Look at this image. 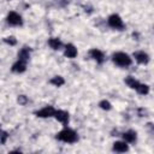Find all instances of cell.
Returning <instances> with one entry per match:
<instances>
[{
  "instance_id": "44dd1931",
  "label": "cell",
  "mask_w": 154,
  "mask_h": 154,
  "mask_svg": "<svg viewBox=\"0 0 154 154\" xmlns=\"http://www.w3.org/2000/svg\"><path fill=\"white\" fill-rule=\"evenodd\" d=\"M0 136H1V144L4 146V144L6 143V141H7V138H8V132H7V131H5V130H2Z\"/></svg>"
},
{
  "instance_id": "6da1fadb",
  "label": "cell",
  "mask_w": 154,
  "mask_h": 154,
  "mask_svg": "<svg viewBox=\"0 0 154 154\" xmlns=\"http://www.w3.org/2000/svg\"><path fill=\"white\" fill-rule=\"evenodd\" d=\"M57 140L61 141V142H65V143H75L78 141V135L75 130L65 126L64 129H61L58 134H57Z\"/></svg>"
},
{
  "instance_id": "7a4b0ae2",
  "label": "cell",
  "mask_w": 154,
  "mask_h": 154,
  "mask_svg": "<svg viewBox=\"0 0 154 154\" xmlns=\"http://www.w3.org/2000/svg\"><path fill=\"white\" fill-rule=\"evenodd\" d=\"M112 61L119 67H129L132 64V58L125 52H116L112 54Z\"/></svg>"
},
{
  "instance_id": "2e32d148",
  "label": "cell",
  "mask_w": 154,
  "mask_h": 154,
  "mask_svg": "<svg viewBox=\"0 0 154 154\" xmlns=\"http://www.w3.org/2000/svg\"><path fill=\"white\" fill-rule=\"evenodd\" d=\"M49 83L52 85H54V87H61V85L65 84V79L61 76H54V77H52L49 79Z\"/></svg>"
},
{
  "instance_id": "ffe728a7",
  "label": "cell",
  "mask_w": 154,
  "mask_h": 154,
  "mask_svg": "<svg viewBox=\"0 0 154 154\" xmlns=\"http://www.w3.org/2000/svg\"><path fill=\"white\" fill-rule=\"evenodd\" d=\"M17 102H18L19 105L24 106V105L28 103V97H26L25 95H18V97H17Z\"/></svg>"
},
{
  "instance_id": "e0dca14e",
  "label": "cell",
  "mask_w": 154,
  "mask_h": 154,
  "mask_svg": "<svg viewBox=\"0 0 154 154\" xmlns=\"http://www.w3.org/2000/svg\"><path fill=\"white\" fill-rule=\"evenodd\" d=\"M140 95H147L148 93H149V85L148 84H144V83H141L140 82V84H138V87L135 89Z\"/></svg>"
},
{
  "instance_id": "ac0fdd59",
  "label": "cell",
  "mask_w": 154,
  "mask_h": 154,
  "mask_svg": "<svg viewBox=\"0 0 154 154\" xmlns=\"http://www.w3.org/2000/svg\"><path fill=\"white\" fill-rule=\"evenodd\" d=\"M99 106H100V108L103 109V111H109V109L112 108V103H111L108 100H101V101L99 102Z\"/></svg>"
},
{
  "instance_id": "9c48e42d",
  "label": "cell",
  "mask_w": 154,
  "mask_h": 154,
  "mask_svg": "<svg viewBox=\"0 0 154 154\" xmlns=\"http://www.w3.org/2000/svg\"><path fill=\"white\" fill-rule=\"evenodd\" d=\"M112 150L116 152V153H125V152L129 150V143L125 142L124 140H122V141H116V142H113Z\"/></svg>"
},
{
  "instance_id": "7402d4cb",
  "label": "cell",
  "mask_w": 154,
  "mask_h": 154,
  "mask_svg": "<svg viewBox=\"0 0 154 154\" xmlns=\"http://www.w3.org/2000/svg\"><path fill=\"white\" fill-rule=\"evenodd\" d=\"M6 1H11V0H6Z\"/></svg>"
},
{
  "instance_id": "5b68a950",
  "label": "cell",
  "mask_w": 154,
  "mask_h": 154,
  "mask_svg": "<svg viewBox=\"0 0 154 154\" xmlns=\"http://www.w3.org/2000/svg\"><path fill=\"white\" fill-rule=\"evenodd\" d=\"M55 111H57V109H55L53 106L47 105V106L42 107L41 109L36 111V112H35V116L38 117V118H51V117H54Z\"/></svg>"
},
{
  "instance_id": "ba28073f",
  "label": "cell",
  "mask_w": 154,
  "mask_h": 154,
  "mask_svg": "<svg viewBox=\"0 0 154 154\" xmlns=\"http://www.w3.org/2000/svg\"><path fill=\"white\" fill-rule=\"evenodd\" d=\"M89 55H90V58H91L93 60H95L97 64H102V63L105 61V54H103V52H102L101 49H99V48H91V49L89 51Z\"/></svg>"
},
{
  "instance_id": "30bf717a",
  "label": "cell",
  "mask_w": 154,
  "mask_h": 154,
  "mask_svg": "<svg viewBox=\"0 0 154 154\" xmlns=\"http://www.w3.org/2000/svg\"><path fill=\"white\" fill-rule=\"evenodd\" d=\"M77 54H78V51H77V48H76L75 45H72V43L65 45V47H64V55H65L66 58L73 59V58L77 57Z\"/></svg>"
},
{
  "instance_id": "277c9868",
  "label": "cell",
  "mask_w": 154,
  "mask_h": 154,
  "mask_svg": "<svg viewBox=\"0 0 154 154\" xmlns=\"http://www.w3.org/2000/svg\"><path fill=\"white\" fill-rule=\"evenodd\" d=\"M6 22L12 25V26H22L23 25V18L19 13L14 12V11H11L7 13V17H6Z\"/></svg>"
},
{
  "instance_id": "d6986e66",
  "label": "cell",
  "mask_w": 154,
  "mask_h": 154,
  "mask_svg": "<svg viewBox=\"0 0 154 154\" xmlns=\"http://www.w3.org/2000/svg\"><path fill=\"white\" fill-rule=\"evenodd\" d=\"M4 42L7 43V45H10V46H16L17 45V40H16L14 36H7V37H5L4 38Z\"/></svg>"
},
{
  "instance_id": "5bb4252c",
  "label": "cell",
  "mask_w": 154,
  "mask_h": 154,
  "mask_svg": "<svg viewBox=\"0 0 154 154\" xmlns=\"http://www.w3.org/2000/svg\"><path fill=\"white\" fill-rule=\"evenodd\" d=\"M48 46H49L53 51H59V49H61V47H63V42H61L60 38H58V37H51V38L48 40Z\"/></svg>"
},
{
  "instance_id": "4fadbf2b",
  "label": "cell",
  "mask_w": 154,
  "mask_h": 154,
  "mask_svg": "<svg viewBox=\"0 0 154 154\" xmlns=\"http://www.w3.org/2000/svg\"><path fill=\"white\" fill-rule=\"evenodd\" d=\"M30 59V47H23L19 49L18 52V60H22V61H25L28 63Z\"/></svg>"
},
{
  "instance_id": "9a60e30c",
  "label": "cell",
  "mask_w": 154,
  "mask_h": 154,
  "mask_svg": "<svg viewBox=\"0 0 154 154\" xmlns=\"http://www.w3.org/2000/svg\"><path fill=\"white\" fill-rule=\"evenodd\" d=\"M125 84L129 87V88H131V89H136L137 87H138V84H140V81H137L135 77H132V76H128L126 78H125Z\"/></svg>"
},
{
  "instance_id": "8fae6325",
  "label": "cell",
  "mask_w": 154,
  "mask_h": 154,
  "mask_svg": "<svg viewBox=\"0 0 154 154\" xmlns=\"http://www.w3.org/2000/svg\"><path fill=\"white\" fill-rule=\"evenodd\" d=\"M122 138L125 142H128L129 144L136 143V141H137V132L135 130H128V131L122 134Z\"/></svg>"
},
{
  "instance_id": "52a82bcc",
  "label": "cell",
  "mask_w": 154,
  "mask_h": 154,
  "mask_svg": "<svg viewBox=\"0 0 154 154\" xmlns=\"http://www.w3.org/2000/svg\"><path fill=\"white\" fill-rule=\"evenodd\" d=\"M132 57L141 65H147L149 63V59H150L149 55H148V53H146L144 51H136V52H134Z\"/></svg>"
},
{
  "instance_id": "7c38bea8",
  "label": "cell",
  "mask_w": 154,
  "mask_h": 154,
  "mask_svg": "<svg viewBox=\"0 0 154 154\" xmlns=\"http://www.w3.org/2000/svg\"><path fill=\"white\" fill-rule=\"evenodd\" d=\"M11 71L13 73H23V72H25L26 71V63L22 61V60H17L16 63L12 64Z\"/></svg>"
},
{
  "instance_id": "3957f363",
  "label": "cell",
  "mask_w": 154,
  "mask_h": 154,
  "mask_svg": "<svg viewBox=\"0 0 154 154\" xmlns=\"http://www.w3.org/2000/svg\"><path fill=\"white\" fill-rule=\"evenodd\" d=\"M107 24L114 30H124L125 29V24H124L122 17L117 13H113L107 18Z\"/></svg>"
},
{
  "instance_id": "8992f818",
  "label": "cell",
  "mask_w": 154,
  "mask_h": 154,
  "mask_svg": "<svg viewBox=\"0 0 154 154\" xmlns=\"http://www.w3.org/2000/svg\"><path fill=\"white\" fill-rule=\"evenodd\" d=\"M54 118L61 123L64 126H67L69 122H70V116H69V112L64 111V109H57L55 111V114H54Z\"/></svg>"
}]
</instances>
